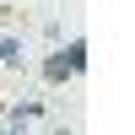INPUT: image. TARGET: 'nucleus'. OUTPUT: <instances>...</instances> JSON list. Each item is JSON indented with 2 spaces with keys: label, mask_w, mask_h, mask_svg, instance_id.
Listing matches in <instances>:
<instances>
[{
  "label": "nucleus",
  "mask_w": 135,
  "mask_h": 135,
  "mask_svg": "<svg viewBox=\"0 0 135 135\" xmlns=\"http://www.w3.org/2000/svg\"><path fill=\"white\" fill-rule=\"evenodd\" d=\"M43 76H49V81H65V76H76V70H70V54H54V60L43 65Z\"/></svg>",
  "instance_id": "f257e3e1"
},
{
  "label": "nucleus",
  "mask_w": 135,
  "mask_h": 135,
  "mask_svg": "<svg viewBox=\"0 0 135 135\" xmlns=\"http://www.w3.org/2000/svg\"><path fill=\"white\" fill-rule=\"evenodd\" d=\"M54 135H70V130H54Z\"/></svg>",
  "instance_id": "7ed1b4c3"
},
{
  "label": "nucleus",
  "mask_w": 135,
  "mask_h": 135,
  "mask_svg": "<svg viewBox=\"0 0 135 135\" xmlns=\"http://www.w3.org/2000/svg\"><path fill=\"white\" fill-rule=\"evenodd\" d=\"M65 54H70V70H86V43H81V38H76Z\"/></svg>",
  "instance_id": "f03ea898"
}]
</instances>
